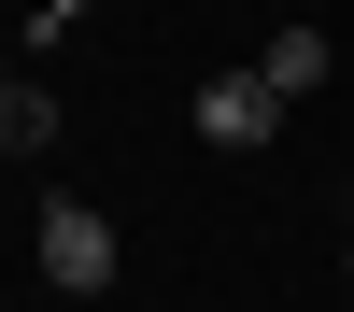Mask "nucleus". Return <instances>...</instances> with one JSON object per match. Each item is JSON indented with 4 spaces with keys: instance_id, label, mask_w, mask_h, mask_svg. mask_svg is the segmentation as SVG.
Here are the masks:
<instances>
[{
    "instance_id": "nucleus-2",
    "label": "nucleus",
    "mask_w": 354,
    "mask_h": 312,
    "mask_svg": "<svg viewBox=\"0 0 354 312\" xmlns=\"http://www.w3.org/2000/svg\"><path fill=\"white\" fill-rule=\"evenodd\" d=\"M43 284H57V298H100V284H113V213H100V199H57V213H43Z\"/></svg>"
},
{
    "instance_id": "nucleus-4",
    "label": "nucleus",
    "mask_w": 354,
    "mask_h": 312,
    "mask_svg": "<svg viewBox=\"0 0 354 312\" xmlns=\"http://www.w3.org/2000/svg\"><path fill=\"white\" fill-rule=\"evenodd\" d=\"M43 142H57V85H0V156H43Z\"/></svg>"
},
{
    "instance_id": "nucleus-3",
    "label": "nucleus",
    "mask_w": 354,
    "mask_h": 312,
    "mask_svg": "<svg viewBox=\"0 0 354 312\" xmlns=\"http://www.w3.org/2000/svg\"><path fill=\"white\" fill-rule=\"evenodd\" d=\"M255 71H270L283 100H312V85L340 71V43H326V28H270V57H255Z\"/></svg>"
},
{
    "instance_id": "nucleus-1",
    "label": "nucleus",
    "mask_w": 354,
    "mask_h": 312,
    "mask_svg": "<svg viewBox=\"0 0 354 312\" xmlns=\"http://www.w3.org/2000/svg\"><path fill=\"white\" fill-rule=\"evenodd\" d=\"M198 142H213V156H270L283 142V85L270 71H213L198 85Z\"/></svg>"
},
{
    "instance_id": "nucleus-5",
    "label": "nucleus",
    "mask_w": 354,
    "mask_h": 312,
    "mask_svg": "<svg viewBox=\"0 0 354 312\" xmlns=\"http://www.w3.org/2000/svg\"><path fill=\"white\" fill-rule=\"evenodd\" d=\"M340 270H354V255H340Z\"/></svg>"
}]
</instances>
